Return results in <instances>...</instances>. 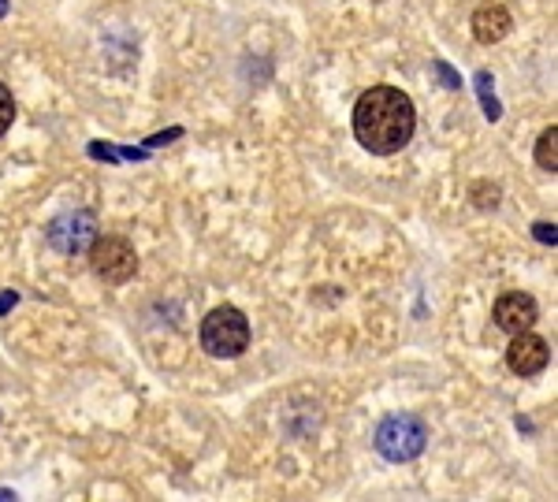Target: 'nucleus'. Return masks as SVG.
<instances>
[{"mask_svg": "<svg viewBox=\"0 0 558 502\" xmlns=\"http://www.w3.org/2000/svg\"><path fill=\"white\" fill-rule=\"evenodd\" d=\"M12 123H15V98H12V89L0 82V138L8 135Z\"/></svg>", "mask_w": 558, "mask_h": 502, "instance_id": "obj_11", "label": "nucleus"}, {"mask_svg": "<svg viewBox=\"0 0 558 502\" xmlns=\"http://www.w3.org/2000/svg\"><path fill=\"white\" fill-rule=\"evenodd\" d=\"M551 361V350H547V342L533 331H517L514 342H510V350H507V365L514 376H536L544 372Z\"/></svg>", "mask_w": 558, "mask_h": 502, "instance_id": "obj_7", "label": "nucleus"}, {"mask_svg": "<svg viewBox=\"0 0 558 502\" xmlns=\"http://www.w3.org/2000/svg\"><path fill=\"white\" fill-rule=\"evenodd\" d=\"M436 71H440L443 86H451V89H458V86H461V79H458V75H454V71H451V68L443 64V60H436Z\"/></svg>", "mask_w": 558, "mask_h": 502, "instance_id": "obj_13", "label": "nucleus"}, {"mask_svg": "<svg viewBox=\"0 0 558 502\" xmlns=\"http://www.w3.org/2000/svg\"><path fill=\"white\" fill-rule=\"evenodd\" d=\"M533 231H536L540 242H551V246H554V238H558V235H554V224H536Z\"/></svg>", "mask_w": 558, "mask_h": 502, "instance_id": "obj_14", "label": "nucleus"}, {"mask_svg": "<svg viewBox=\"0 0 558 502\" xmlns=\"http://www.w3.org/2000/svg\"><path fill=\"white\" fill-rule=\"evenodd\" d=\"M250 347V321L235 305L212 309L201 321V350L212 358H238Z\"/></svg>", "mask_w": 558, "mask_h": 502, "instance_id": "obj_2", "label": "nucleus"}, {"mask_svg": "<svg viewBox=\"0 0 558 502\" xmlns=\"http://www.w3.org/2000/svg\"><path fill=\"white\" fill-rule=\"evenodd\" d=\"M477 93H480V105H484V116L495 123L503 116V108H499V101H495V89H491V75L488 71H480L477 75Z\"/></svg>", "mask_w": 558, "mask_h": 502, "instance_id": "obj_10", "label": "nucleus"}, {"mask_svg": "<svg viewBox=\"0 0 558 502\" xmlns=\"http://www.w3.org/2000/svg\"><path fill=\"white\" fill-rule=\"evenodd\" d=\"M510 26H514V19H510V12L503 8V5H480L477 12H473V38L480 42V45H495V42H503L507 34H510Z\"/></svg>", "mask_w": 558, "mask_h": 502, "instance_id": "obj_8", "label": "nucleus"}, {"mask_svg": "<svg viewBox=\"0 0 558 502\" xmlns=\"http://www.w3.org/2000/svg\"><path fill=\"white\" fill-rule=\"evenodd\" d=\"M491 317H495V328H503L507 335H517V331H529L536 324L540 309H536V298L533 294L510 291V294H503L499 302H495Z\"/></svg>", "mask_w": 558, "mask_h": 502, "instance_id": "obj_6", "label": "nucleus"}, {"mask_svg": "<svg viewBox=\"0 0 558 502\" xmlns=\"http://www.w3.org/2000/svg\"><path fill=\"white\" fill-rule=\"evenodd\" d=\"M89 265L105 284H127V279L138 272V254L127 238L105 235V238L89 242Z\"/></svg>", "mask_w": 558, "mask_h": 502, "instance_id": "obj_4", "label": "nucleus"}, {"mask_svg": "<svg viewBox=\"0 0 558 502\" xmlns=\"http://www.w3.org/2000/svg\"><path fill=\"white\" fill-rule=\"evenodd\" d=\"M8 15V0H0V19H5Z\"/></svg>", "mask_w": 558, "mask_h": 502, "instance_id": "obj_16", "label": "nucleus"}, {"mask_svg": "<svg viewBox=\"0 0 558 502\" xmlns=\"http://www.w3.org/2000/svg\"><path fill=\"white\" fill-rule=\"evenodd\" d=\"M473 201L480 209H495V205H499V186H491V191H488V182H477L473 186Z\"/></svg>", "mask_w": 558, "mask_h": 502, "instance_id": "obj_12", "label": "nucleus"}, {"mask_svg": "<svg viewBox=\"0 0 558 502\" xmlns=\"http://www.w3.org/2000/svg\"><path fill=\"white\" fill-rule=\"evenodd\" d=\"M45 238H49V246L56 249V254L79 257V254H86V249H89V242L98 238V216H93L89 209L64 212V216H56L52 224L45 228Z\"/></svg>", "mask_w": 558, "mask_h": 502, "instance_id": "obj_5", "label": "nucleus"}, {"mask_svg": "<svg viewBox=\"0 0 558 502\" xmlns=\"http://www.w3.org/2000/svg\"><path fill=\"white\" fill-rule=\"evenodd\" d=\"M536 164L544 172H558V127H554V123H551V127L540 135V142H536Z\"/></svg>", "mask_w": 558, "mask_h": 502, "instance_id": "obj_9", "label": "nucleus"}, {"mask_svg": "<svg viewBox=\"0 0 558 502\" xmlns=\"http://www.w3.org/2000/svg\"><path fill=\"white\" fill-rule=\"evenodd\" d=\"M12 302H15V291H12V294H5V298H0V312H5V309H8Z\"/></svg>", "mask_w": 558, "mask_h": 502, "instance_id": "obj_15", "label": "nucleus"}, {"mask_svg": "<svg viewBox=\"0 0 558 502\" xmlns=\"http://www.w3.org/2000/svg\"><path fill=\"white\" fill-rule=\"evenodd\" d=\"M414 131H417L414 101H410V93H402L398 86H372L358 98L354 135L368 153L391 156L414 138Z\"/></svg>", "mask_w": 558, "mask_h": 502, "instance_id": "obj_1", "label": "nucleus"}, {"mask_svg": "<svg viewBox=\"0 0 558 502\" xmlns=\"http://www.w3.org/2000/svg\"><path fill=\"white\" fill-rule=\"evenodd\" d=\"M372 443H377V451L387 461H414L428 447V428L414 414H395V417L380 421L377 435H372Z\"/></svg>", "mask_w": 558, "mask_h": 502, "instance_id": "obj_3", "label": "nucleus"}]
</instances>
